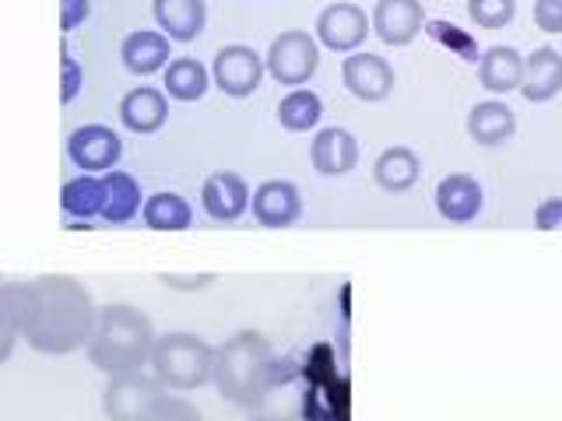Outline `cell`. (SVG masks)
Returning <instances> with one entry per match:
<instances>
[{"instance_id": "1", "label": "cell", "mask_w": 562, "mask_h": 421, "mask_svg": "<svg viewBox=\"0 0 562 421\" xmlns=\"http://www.w3.org/2000/svg\"><path fill=\"white\" fill-rule=\"evenodd\" d=\"M0 312L14 323L18 338L49 359L85 351L99 306L70 274H40L0 285Z\"/></svg>"}, {"instance_id": "2", "label": "cell", "mask_w": 562, "mask_h": 421, "mask_svg": "<svg viewBox=\"0 0 562 421\" xmlns=\"http://www.w3.org/2000/svg\"><path fill=\"white\" fill-rule=\"evenodd\" d=\"M211 383L236 408H260L278 383L274 344L260 330H239L215 348Z\"/></svg>"}, {"instance_id": "3", "label": "cell", "mask_w": 562, "mask_h": 421, "mask_svg": "<svg viewBox=\"0 0 562 421\" xmlns=\"http://www.w3.org/2000/svg\"><path fill=\"white\" fill-rule=\"evenodd\" d=\"M155 338H158L155 323L145 309H137L131 303H110L99 306L95 312V327L85 344V359L105 376L134 373V368L148 365Z\"/></svg>"}, {"instance_id": "4", "label": "cell", "mask_w": 562, "mask_h": 421, "mask_svg": "<svg viewBox=\"0 0 562 421\" xmlns=\"http://www.w3.org/2000/svg\"><path fill=\"white\" fill-rule=\"evenodd\" d=\"M211 359H215V348L204 338L190 330H172V333H158L155 348H151V376L172 394H190L201 390L211 383Z\"/></svg>"}, {"instance_id": "5", "label": "cell", "mask_w": 562, "mask_h": 421, "mask_svg": "<svg viewBox=\"0 0 562 421\" xmlns=\"http://www.w3.org/2000/svg\"><path fill=\"white\" fill-rule=\"evenodd\" d=\"M263 70L285 88H306V81L321 70V43L303 29L278 32L263 57Z\"/></svg>"}, {"instance_id": "6", "label": "cell", "mask_w": 562, "mask_h": 421, "mask_svg": "<svg viewBox=\"0 0 562 421\" xmlns=\"http://www.w3.org/2000/svg\"><path fill=\"white\" fill-rule=\"evenodd\" d=\"M162 394H166V386L158 383L151 373H145V368L116 373V376L105 379L102 411L110 421H140Z\"/></svg>"}, {"instance_id": "7", "label": "cell", "mask_w": 562, "mask_h": 421, "mask_svg": "<svg viewBox=\"0 0 562 421\" xmlns=\"http://www.w3.org/2000/svg\"><path fill=\"white\" fill-rule=\"evenodd\" d=\"M263 78H268V70H263V60L254 46H222L211 60V84L228 99H250Z\"/></svg>"}, {"instance_id": "8", "label": "cell", "mask_w": 562, "mask_h": 421, "mask_svg": "<svg viewBox=\"0 0 562 421\" xmlns=\"http://www.w3.org/2000/svg\"><path fill=\"white\" fill-rule=\"evenodd\" d=\"M369 14L359 4H348V0H338V4H327L321 14H316V32L313 39L321 43L330 53H359L362 43L369 39Z\"/></svg>"}, {"instance_id": "9", "label": "cell", "mask_w": 562, "mask_h": 421, "mask_svg": "<svg viewBox=\"0 0 562 421\" xmlns=\"http://www.w3.org/2000/svg\"><path fill=\"white\" fill-rule=\"evenodd\" d=\"M123 155V140L113 127H102V123H85L75 134L67 137V158L75 162L81 172H110L116 169Z\"/></svg>"}, {"instance_id": "10", "label": "cell", "mask_w": 562, "mask_h": 421, "mask_svg": "<svg viewBox=\"0 0 562 421\" xmlns=\"http://www.w3.org/2000/svg\"><path fill=\"white\" fill-rule=\"evenodd\" d=\"M394 67L380 53H348L345 64H341V84L348 88L351 95L362 99V102H383L391 99L394 92Z\"/></svg>"}, {"instance_id": "11", "label": "cell", "mask_w": 562, "mask_h": 421, "mask_svg": "<svg viewBox=\"0 0 562 421\" xmlns=\"http://www.w3.org/2000/svg\"><path fill=\"white\" fill-rule=\"evenodd\" d=\"M250 186L239 172L233 169H218L211 172L204 186H201V204H204V215L211 221H222V225H233L239 221L246 210H250Z\"/></svg>"}, {"instance_id": "12", "label": "cell", "mask_w": 562, "mask_h": 421, "mask_svg": "<svg viewBox=\"0 0 562 421\" xmlns=\"http://www.w3.org/2000/svg\"><path fill=\"white\" fill-rule=\"evenodd\" d=\"M369 29L386 46H412L418 32L426 29V8L422 0H376Z\"/></svg>"}, {"instance_id": "13", "label": "cell", "mask_w": 562, "mask_h": 421, "mask_svg": "<svg viewBox=\"0 0 562 421\" xmlns=\"http://www.w3.org/2000/svg\"><path fill=\"white\" fill-rule=\"evenodd\" d=\"M250 215L263 228H289L303 218V193L289 180H268L250 193Z\"/></svg>"}, {"instance_id": "14", "label": "cell", "mask_w": 562, "mask_h": 421, "mask_svg": "<svg viewBox=\"0 0 562 421\" xmlns=\"http://www.w3.org/2000/svg\"><path fill=\"white\" fill-rule=\"evenodd\" d=\"M432 201H436V210H439V218H443V221L468 225V221H474L482 215L485 190L471 172H450V175L439 180Z\"/></svg>"}, {"instance_id": "15", "label": "cell", "mask_w": 562, "mask_h": 421, "mask_svg": "<svg viewBox=\"0 0 562 421\" xmlns=\"http://www.w3.org/2000/svg\"><path fill=\"white\" fill-rule=\"evenodd\" d=\"M169 60H172V43L158 29H137L131 35H123L120 64L127 75H137V78L158 75V70H166Z\"/></svg>"}, {"instance_id": "16", "label": "cell", "mask_w": 562, "mask_h": 421, "mask_svg": "<svg viewBox=\"0 0 562 421\" xmlns=\"http://www.w3.org/2000/svg\"><path fill=\"white\" fill-rule=\"evenodd\" d=\"M169 120V95L155 84H137L120 99V123L131 134H158Z\"/></svg>"}, {"instance_id": "17", "label": "cell", "mask_w": 562, "mask_h": 421, "mask_svg": "<svg viewBox=\"0 0 562 421\" xmlns=\"http://www.w3.org/2000/svg\"><path fill=\"white\" fill-rule=\"evenodd\" d=\"M151 14L169 43H193L207 29L204 0H151Z\"/></svg>"}, {"instance_id": "18", "label": "cell", "mask_w": 562, "mask_h": 421, "mask_svg": "<svg viewBox=\"0 0 562 421\" xmlns=\"http://www.w3.org/2000/svg\"><path fill=\"white\" fill-rule=\"evenodd\" d=\"M310 162L321 175H345L359 166V140L345 127H324L316 130L310 145Z\"/></svg>"}, {"instance_id": "19", "label": "cell", "mask_w": 562, "mask_h": 421, "mask_svg": "<svg viewBox=\"0 0 562 421\" xmlns=\"http://www.w3.org/2000/svg\"><path fill=\"white\" fill-rule=\"evenodd\" d=\"M562 92V53L552 46H538L531 57H524L520 95L527 102H552Z\"/></svg>"}, {"instance_id": "20", "label": "cell", "mask_w": 562, "mask_h": 421, "mask_svg": "<svg viewBox=\"0 0 562 421\" xmlns=\"http://www.w3.org/2000/svg\"><path fill=\"white\" fill-rule=\"evenodd\" d=\"M479 84L492 95H509L520 92L524 81V53L514 46H488L479 57Z\"/></svg>"}, {"instance_id": "21", "label": "cell", "mask_w": 562, "mask_h": 421, "mask_svg": "<svg viewBox=\"0 0 562 421\" xmlns=\"http://www.w3.org/2000/svg\"><path fill=\"white\" fill-rule=\"evenodd\" d=\"M464 127H468V137L474 140V145L499 148V145H506V140L517 134V116H514V110H509L506 102L485 99L479 105H471Z\"/></svg>"}, {"instance_id": "22", "label": "cell", "mask_w": 562, "mask_h": 421, "mask_svg": "<svg viewBox=\"0 0 562 421\" xmlns=\"http://www.w3.org/2000/svg\"><path fill=\"white\" fill-rule=\"evenodd\" d=\"M102 183H105V207H102L105 225H127V221L140 218L145 190H140L137 175L123 172V169H110V172H102Z\"/></svg>"}, {"instance_id": "23", "label": "cell", "mask_w": 562, "mask_h": 421, "mask_svg": "<svg viewBox=\"0 0 562 421\" xmlns=\"http://www.w3.org/2000/svg\"><path fill=\"white\" fill-rule=\"evenodd\" d=\"M211 88V67L198 57H176L162 70V92L176 102H201Z\"/></svg>"}, {"instance_id": "24", "label": "cell", "mask_w": 562, "mask_h": 421, "mask_svg": "<svg viewBox=\"0 0 562 421\" xmlns=\"http://www.w3.org/2000/svg\"><path fill=\"white\" fill-rule=\"evenodd\" d=\"M373 180L386 193H408L422 180V158L412 148L391 145L386 151H380L373 166Z\"/></svg>"}, {"instance_id": "25", "label": "cell", "mask_w": 562, "mask_h": 421, "mask_svg": "<svg viewBox=\"0 0 562 421\" xmlns=\"http://www.w3.org/2000/svg\"><path fill=\"white\" fill-rule=\"evenodd\" d=\"M102 207H105V183L102 175L92 172H81L75 180H67L60 190V210L70 221H95L102 218Z\"/></svg>"}, {"instance_id": "26", "label": "cell", "mask_w": 562, "mask_h": 421, "mask_svg": "<svg viewBox=\"0 0 562 421\" xmlns=\"http://www.w3.org/2000/svg\"><path fill=\"white\" fill-rule=\"evenodd\" d=\"M140 218L151 228V232H187L193 225V207L183 193L172 190H158L140 204Z\"/></svg>"}, {"instance_id": "27", "label": "cell", "mask_w": 562, "mask_h": 421, "mask_svg": "<svg viewBox=\"0 0 562 421\" xmlns=\"http://www.w3.org/2000/svg\"><path fill=\"white\" fill-rule=\"evenodd\" d=\"M324 116V99L310 92V88H289V95L278 102V123L289 134L313 130Z\"/></svg>"}, {"instance_id": "28", "label": "cell", "mask_w": 562, "mask_h": 421, "mask_svg": "<svg viewBox=\"0 0 562 421\" xmlns=\"http://www.w3.org/2000/svg\"><path fill=\"white\" fill-rule=\"evenodd\" d=\"M422 32H429L432 43H439L447 53H453V57L464 60V64H479V57H482L479 39H474L468 29L447 22V18H426V29H422Z\"/></svg>"}, {"instance_id": "29", "label": "cell", "mask_w": 562, "mask_h": 421, "mask_svg": "<svg viewBox=\"0 0 562 421\" xmlns=\"http://www.w3.org/2000/svg\"><path fill=\"white\" fill-rule=\"evenodd\" d=\"M517 14V0H468V18L479 29H506Z\"/></svg>"}, {"instance_id": "30", "label": "cell", "mask_w": 562, "mask_h": 421, "mask_svg": "<svg viewBox=\"0 0 562 421\" xmlns=\"http://www.w3.org/2000/svg\"><path fill=\"white\" fill-rule=\"evenodd\" d=\"M140 421H204V414H201V408L193 400L166 390L162 397L151 403V411L140 418Z\"/></svg>"}, {"instance_id": "31", "label": "cell", "mask_w": 562, "mask_h": 421, "mask_svg": "<svg viewBox=\"0 0 562 421\" xmlns=\"http://www.w3.org/2000/svg\"><path fill=\"white\" fill-rule=\"evenodd\" d=\"M81 84H85V70L81 64L70 57V53H64L60 57V102L70 105L78 95H81Z\"/></svg>"}, {"instance_id": "32", "label": "cell", "mask_w": 562, "mask_h": 421, "mask_svg": "<svg viewBox=\"0 0 562 421\" xmlns=\"http://www.w3.org/2000/svg\"><path fill=\"white\" fill-rule=\"evenodd\" d=\"M535 228L538 232H562V197H544L535 207Z\"/></svg>"}, {"instance_id": "33", "label": "cell", "mask_w": 562, "mask_h": 421, "mask_svg": "<svg viewBox=\"0 0 562 421\" xmlns=\"http://www.w3.org/2000/svg\"><path fill=\"white\" fill-rule=\"evenodd\" d=\"M535 25L549 35L562 32V0H535Z\"/></svg>"}, {"instance_id": "34", "label": "cell", "mask_w": 562, "mask_h": 421, "mask_svg": "<svg viewBox=\"0 0 562 421\" xmlns=\"http://www.w3.org/2000/svg\"><path fill=\"white\" fill-rule=\"evenodd\" d=\"M88 14H92V4L88 0H60V29L64 32H75L88 22Z\"/></svg>"}, {"instance_id": "35", "label": "cell", "mask_w": 562, "mask_h": 421, "mask_svg": "<svg viewBox=\"0 0 562 421\" xmlns=\"http://www.w3.org/2000/svg\"><path fill=\"white\" fill-rule=\"evenodd\" d=\"M18 341H22V338H18V330H14V323L8 320V316L4 312H0V365H4L11 355H14V348H18Z\"/></svg>"}, {"instance_id": "36", "label": "cell", "mask_w": 562, "mask_h": 421, "mask_svg": "<svg viewBox=\"0 0 562 421\" xmlns=\"http://www.w3.org/2000/svg\"><path fill=\"white\" fill-rule=\"evenodd\" d=\"M162 285H169V288H180V292H193V288H204V285H211V277H172V274H162Z\"/></svg>"}, {"instance_id": "37", "label": "cell", "mask_w": 562, "mask_h": 421, "mask_svg": "<svg viewBox=\"0 0 562 421\" xmlns=\"http://www.w3.org/2000/svg\"><path fill=\"white\" fill-rule=\"evenodd\" d=\"M0 285H4V277H0Z\"/></svg>"}]
</instances>
